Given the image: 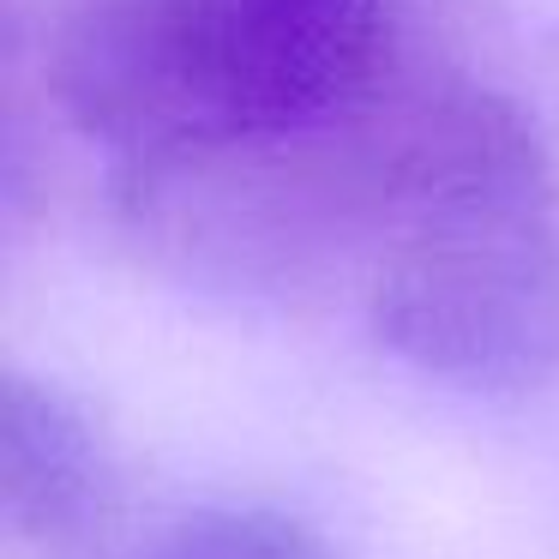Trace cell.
<instances>
[{
    "instance_id": "cell-2",
    "label": "cell",
    "mask_w": 559,
    "mask_h": 559,
    "mask_svg": "<svg viewBox=\"0 0 559 559\" xmlns=\"http://www.w3.org/2000/svg\"><path fill=\"white\" fill-rule=\"evenodd\" d=\"M373 337L469 397L559 373V175L499 91L427 85L367 265Z\"/></svg>"
},
{
    "instance_id": "cell-3",
    "label": "cell",
    "mask_w": 559,
    "mask_h": 559,
    "mask_svg": "<svg viewBox=\"0 0 559 559\" xmlns=\"http://www.w3.org/2000/svg\"><path fill=\"white\" fill-rule=\"evenodd\" d=\"M109 493V463L91 421L55 385L31 373H7L0 397V506L7 530L31 542H55L91 523Z\"/></svg>"
},
{
    "instance_id": "cell-4",
    "label": "cell",
    "mask_w": 559,
    "mask_h": 559,
    "mask_svg": "<svg viewBox=\"0 0 559 559\" xmlns=\"http://www.w3.org/2000/svg\"><path fill=\"white\" fill-rule=\"evenodd\" d=\"M169 559H313V547L277 518H205Z\"/></svg>"
},
{
    "instance_id": "cell-1",
    "label": "cell",
    "mask_w": 559,
    "mask_h": 559,
    "mask_svg": "<svg viewBox=\"0 0 559 559\" xmlns=\"http://www.w3.org/2000/svg\"><path fill=\"white\" fill-rule=\"evenodd\" d=\"M49 91L175 259L277 277L367 235L427 85L397 0H61Z\"/></svg>"
}]
</instances>
